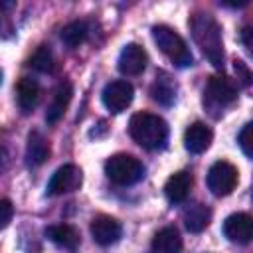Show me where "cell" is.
<instances>
[{
    "mask_svg": "<svg viewBox=\"0 0 253 253\" xmlns=\"http://www.w3.org/2000/svg\"><path fill=\"white\" fill-rule=\"evenodd\" d=\"M241 43L247 47V51L253 55V28H243L241 30Z\"/></svg>",
    "mask_w": 253,
    "mask_h": 253,
    "instance_id": "obj_26",
    "label": "cell"
},
{
    "mask_svg": "<svg viewBox=\"0 0 253 253\" xmlns=\"http://www.w3.org/2000/svg\"><path fill=\"white\" fill-rule=\"evenodd\" d=\"M105 174L117 186H132L144 176V166L132 154L119 152V154H113L107 158Z\"/></svg>",
    "mask_w": 253,
    "mask_h": 253,
    "instance_id": "obj_4",
    "label": "cell"
},
{
    "mask_svg": "<svg viewBox=\"0 0 253 253\" xmlns=\"http://www.w3.org/2000/svg\"><path fill=\"white\" fill-rule=\"evenodd\" d=\"M237 97V91L233 87V83L223 77V75H211L208 79L206 91H204V103L208 107H227L229 103H233Z\"/></svg>",
    "mask_w": 253,
    "mask_h": 253,
    "instance_id": "obj_7",
    "label": "cell"
},
{
    "mask_svg": "<svg viewBox=\"0 0 253 253\" xmlns=\"http://www.w3.org/2000/svg\"><path fill=\"white\" fill-rule=\"evenodd\" d=\"M45 235L49 237V241H53L55 245L63 247V249H77L79 245V233L73 225H67V223H61V225H51L45 229Z\"/></svg>",
    "mask_w": 253,
    "mask_h": 253,
    "instance_id": "obj_19",
    "label": "cell"
},
{
    "mask_svg": "<svg viewBox=\"0 0 253 253\" xmlns=\"http://www.w3.org/2000/svg\"><path fill=\"white\" fill-rule=\"evenodd\" d=\"M42 97V87L36 79L32 77H22L16 85V99H18V107L22 109V113H32Z\"/></svg>",
    "mask_w": 253,
    "mask_h": 253,
    "instance_id": "obj_13",
    "label": "cell"
},
{
    "mask_svg": "<svg viewBox=\"0 0 253 253\" xmlns=\"http://www.w3.org/2000/svg\"><path fill=\"white\" fill-rule=\"evenodd\" d=\"M223 235L237 245H245L253 241V217L245 211L227 215L223 221Z\"/></svg>",
    "mask_w": 253,
    "mask_h": 253,
    "instance_id": "obj_9",
    "label": "cell"
},
{
    "mask_svg": "<svg viewBox=\"0 0 253 253\" xmlns=\"http://www.w3.org/2000/svg\"><path fill=\"white\" fill-rule=\"evenodd\" d=\"M71 97H73V87L69 81H63L57 85V89L53 91V97H51V103L47 107V113H45V121L49 125H55L67 111L69 103H71Z\"/></svg>",
    "mask_w": 253,
    "mask_h": 253,
    "instance_id": "obj_14",
    "label": "cell"
},
{
    "mask_svg": "<svg viewBox=\"0 0 253 253\" xmlns=\"http://www.w3.org/2000/svg\"><path fill=\"white\" fill-rule=\"evenodd\" d=\"M237 142H239L241 150H243L249 158H253V123H249V125H245V126L241 128Z\"/></svg>",
    "mask_w": 253,
    "mask_h": 253,
    "instance_id": "obj_23",
    "label": "cell"
},
{
    "mask_svg": "<svg viewBox=\"0 0 253 253\" xmlns=\"http://www.w3.org/2000/svg\"><path fill=\"white\" fill-rule=\"evenodd\" d=\"M87 34H89V30H87V24L85 22H81V20H77V22H69L63 30H61V42L67 45V47H79L85 40H87Z\"/></svg>",
    "mask_w": 253,
    "mask_h": 253,
    "instance_id": "obj_20",
    "label": "cell"
},
{
    "mask_svg": "<svg viewBox=\"0 0 253 253\" xmlns=\"http://www.w3.org/2000/svg\"><path fill=\"white\" fill-rule=\"evenodd\" d=\"M233 69H235V75H237V79H239V83H241L243 87H249V85L253 83V73L249 71V67L245 65V61L235 59V61H233Z\"/></svg>",
    "mask_w": 253,
    "mask_h": 253,
    "instance_id": "obj_24",
    "label": "cell"
},
{
    "mask_svg": "<svg viewBox=\"0 0 253 253\" xmlns=\"http://www.w3.org/2000/svg\"><path fill=\"white\" fill-rule=\"evenodd\" d=\"M30 65L36 69V71H42V73H51L53 71V53L49 49V45H40L32 59H30Z\"/></svg>",
    "mask_w": 253,
    "mask_h": 253,
    "instance_id": "obj_22",
    "label": "cell"
},
{
    "mask_svg": "<svg viewBox=\"0 0 253 253\" xmlns=\"http://www.w3.org/2000/svg\"><path fill=\"white\" fill-rule=\"evenodd\" d=\"M132 97H134V89L128 81L125 79H117V81H111L105 85L103 93H101V99H103V105L107 107V111H111L113 115H119L123 113L130 103H132Z\"/></svg>",
    "mask_w": 253,
    "mask_h": 253,
    "instance_id": "obj_6",
    "label": "cell"
},
{
    "mask_svg": "<svg viewBox=\"0 0 253 253\" xmlns=\"http://www.w3.org/2000/svg\"><path fill=\"white\" fill-rule=\"evenodd\" d=\"M91 235H93V241L107 247V245H113L121 239L123 235V227L121 223L111 217V215H97L91 219Z\"/></svg>",
    "mask_w": 253,
    "mask_h": 253,
    "instance_id": "obj_11",
    "label": "cell"
},
{
    "mask_svg": "<svg viewBox=\"0 0 253 253\" xmlns=\"http://www.w3.org/2000/svg\"><path fill=\"white\" fill-rule=\"evenodd\" d=\"M12 213H14V208H12V202L8 198H4L0 202V227H8V223L12 221Z\"/></svg>",
    "mask_w": 253,
    "mask_h": 253,
    "instance_id": "obj_25",
    "label": "cell"
},
{
    "mask_svg": "<svg viewBox=\"0 0 253 253\" xmlns=\"http://www.w3.org/2000/svg\"><path fill=\"white\" fill-rule=\"evenodd\" d=\"M211 140H213V130H211L206 123H200V121L192 123V125L186 128V132H184V146H186V150L192 152V154H202V152H206V150L210 148Z\"/></svg>",
    "mask_w": 253,
    "mask_h": 253,
    "instance_id": "obj_12",
    "label": "cell"
},
{
    "mask_svg": "<svg viewBox=\"0 0 253 253\" xmlns=\"http://www.w3.org/2000/svg\"><path fill=\"white\" fill-rule=\"evenodd\" d=\"M152 40L158 45V49L178 67H190L194 63V55L188 49L182 36L172 30L170 26H154L152 28Z\"/></svg>",
    "mask_w": 253,
    "mask_h": 253,
    "instance_id": "obj_3",
    "label": "cell"
},
{
    "mask_svg": "<svg viewBox=\"0 0 253 253\" xmlns=\"http://www.w3.org/2000/svg\"><path fill=\"white\" fill-rule=\"evenodd\" d=\"M150 93H152V99L158 101V103H162V105H170V103L176 99V87L172 85L170 77L164 75V73H160V75L156 77V81H154Z\"/></svg>",
    "mask_w": 253,
    "mask_h": 253,
    "instance_id": "obj_21",
    "label": "cell"
},
{
    "mask_svg": "<svg viewBox=\"0 0 253 253\" xmlns=\"http://www.w3.org/2000/svg\"><path fill=\"white\" fill-rule=\"evenodd\" d=\"M182 219H184V225H186V229L190 233H200V231H204L210 225L211 210L206 204H190L184 210Z\"/></svg>",
    "mask_w": 253,
    "mask_h": 253,
    "instance_id": "obj_16",
    "label": "cell"
},
{
    "mask_svg": "<svg viewBox=\"0 0 253 253\" xmlns=\"http://www.w3.org/2000/svg\"><path fill=\"white\" fill-rule=\"evenodd\" d=\"M190 30L194 42L200 45L202 53L210 59L213 67L223 65V42H221V28L211 14L198 12L190 20Z\"/></svg>",
    "mask_w": 253,
    "mask_h": 253,
    "instance_id": "obj_1",
    "label": "cell"
},
{
    "mask_svg": "<svg viewBox=\"0 0 253 253\" xmlns=\"http://www.w3.org/2000/svg\"><path fill=\"white\" fill-rule=\"evenodd\" d=\"M237 174L239 172H237V168L233 164H229L225 160L213 162L211 168L208 170V178H206L210 192L213 196H217V198L229 196L237 186V178H239Z\"/></svg>",
    "mask_w": 253,
    "mask_h": 253,
    "instance_id": "obj_5",
    "label": "cell"
},
{
    "mask_svg": "<svg viewBox=\"0 0 253 253\" xmlns=\"http://www.w3.org/2000/svg\"><path fill=\"white\" fill-rule=\"evenodd\" d=\"M83 182V174L75 164H63L59 166L53 176L47 182V194L49 196H61V194H69L79 190Z\"/></svg>",
    "mask_w": 253,
    "mask_h": 253,
    "instance_id": "obj_8",
    "label": "cell"
},
{
    "mask_svg": "<svg viewBox=\"0 0 253 253\" xmlns=\"http://www.w3.org/2000/svg\"><path fill=\"white\" fill-rule=\"evenodd\" d=\"M146 63H148V55L144 47L138 43H126L119 53L117 67L123 75H140L146 69Z\"/></svg>",
    "mask_w": 253,
    "mask_h": 253,
    "instance_id": "obj_10",
    "label": "cell"
},
{
    "mask_svg": "<svg viewBox=\"0 0 253 253\" xmlns=\"http://www.w3.org/2000/svg\"><path fill=\"white\" fill-rule=\"evenodd\" d=\"M190 188H192V176H190V172H186V170L174 172L166 180V184H164L166 200L170 204H182V202H186V198L190 194Z\"/></svg>",
    "mask_w": 253,
    "mask_h": 253,
    "instance_id": "obj_15",
    "label": "cell"
},
{
    "mask_svg": "<svg viewBox=\"0 0 253 253\" xmlns=\"http://www.w3.org/2000/svg\"><path fill=\"white\" fill-rule=\"evenodd\" d=\"M182 237L176 227H162L160 231L154 233L152 239V249L156 253H182Z\"/></svg>",
    "mask_w": 253,
    "mask_h": 253,
    "instance_id": "obj_17",
    "label": "cell"
},
{
    "mask_svg": "<svg viewBox=\"0 0 253 253\" xmlns=\"http://www.w3.org/2000/svg\"><path fill=\"white\" fill-rule=\"evenodd\" d=\"M128 132L136 144L146 150L162 148L168 138V125L162 117L154 113H134L128 123Z\"/></svg>",
    "mask_w": 253,
    "mask_h": 253,
    "instance_id": "obj_2",
    "label": "cell"
},
{
    "mask_svg": "<svg viewBox=\"0 0 253 253\" xmlns=\"http://www.w3.org/2000/svg\"><path fill=\"white\" fill-rule=\"evenodd\" d=\"M49 156V144L47 140L43 138L42 132L34 130L28 134V144H26V158H28V164H34V166H40L47 160Z\"/></svg>",
    "mask_w": 253,
    "mask_h": 253,
    "instance_id": "obj_18",
    "label": "cell"
}]
</instances>
